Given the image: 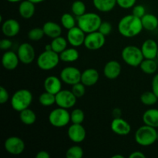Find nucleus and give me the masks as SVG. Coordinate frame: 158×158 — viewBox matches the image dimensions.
Masks as SVG:
<instances>
[{"label": "nucleus", "instance_id": "dca6fc26", "mask_svg": "<svg viewBox=\"0 0 158 158\" xmlns=\"http://www.w3.org/2000/svg\"><path fill=\"white\" fill-rule=\"evenodd\" d=\"M140 49L143 52L144 59H151V60L157 59L158 45L154 40H152V39L146 40L143 43Z\"/></svg>", "mask_w": 158, "mask_h": 158}, {"label": "nucleus", "instance_id": "3c124183", "mask_svg": "<svg viewBox=\"0 0 158 158\" xmlns=\"http://www.w3.org/2000/svg\"><path fill=\"white\" fill-rule=\"evenodd\" d=\"M9 2H12V3H16V2H20L23 1V0H7Z\"/></svg>", "mask_w": 158, "mask_h": 158}, {"label": "nucleus", "instance_id": "6e6552de", "mask_svg": "<svg viewBox=\"0 0 158 158\" xmlns=\"http://www.w3.org/2000/svg\"><path fill=\"white\" fill-rule=\"evenodd\" d=\"M106 43V36L99 31L86 34L84 46L89 50H98L101 49Z\"/></svg>", "mask_w": 158, "mask_h": 158}, {"label": "nucleus", "instance_id": "79ce46f5", "mask_svg": "<svg viewBox=\"0 0 158 158\" xmlns=\"http://www.w3.org/2000/svg\"><path fill=\"white\" fill-rule=\"evenodd\" d=\"M9 94L8 93L7 89L3 86L0 87V103L1 104H5L6 102L9 100Z\"/></svg>", "mask_w": 158, "mask_h": 158}, {"label": "nucleus", "instance_id": "7c9ffc66", "mask_svg": "<svg viewBox=\"0 0 158 158\" xmlns=\"http://www.w3.org/2000/svg\"><path fill=\"white\" fill-rule=\"evenodd\" d=\"M140 101L146 106H153L156 104L158 100V97L153 91H146L140 95Z\"/></svg>", "mask_w": 158, "mask_h": 158}, {"label": "nucleus", "instance_id": "6ab92c4d", "mask_svg": "<svg viewBox=\"0 0 158 158\" xmlns=\"http://www.w3.org/2000/svg\"><path fill=\"white\" fill-rule=\"evenodd\" d=\"M20 62L18 54L13 51H6L2 57V63L3 67L7 70H13L16 69Z\"/></svg>", "mask_w": 158, "mask_h": 158}, {"label": "nucleus", "instance_id": "bb28decb", "mask_svg": "<svg viewBox=\"0 0 158 158\" xmlns=\"http://www.w3.org/2000/svg\"><path fill=\"white\" fill-rule=\"evenodd\" d=\"M80 57V53L76 48H66L64 51L60 53V60L65 63H73Z\"/></svg>", "mask_w": 158, "mask_h": 158}, {"label": "nucleus", "instance_id": "cd10ccee", "mask_svg": "<svg viewBox=\"0 0 158 158\" xmlns=\"http://www.w3.org/2000/svg\"><path fill=\"white\" fill-rule=\"evenodd\" d=\"M19 119L23 124L32 125L36 121V114L29 107L19 112Z\"/></svg>", "mask_w": 158, "mask_h": 158}, {"label": "nucleus", "instance_id": "72a5a7b5", "mask_svg": "<svg viewBox=\"0 0 158 158\" xmlns=\"http://www.w3.org/2000/svg\"><path fill=\"white\" fill-rule=\"evenodd\" d=\"M86 7L85 3L83 1H80V0H77V1H74L72 3V6H71V11H72V13L73 14L76 16L79 17L81 16L82 15L86 13Z\"/></svg>", "mask_w": 158, "mask_h": 158}, {"label": "nucleus", "instance_id": "f8f14e48", "mask_svg": "<svg viewBox=\"0 0 158 158\" xmlns=\"http://www.w3.org/2000/svg\"><path fill=\"white\" fill-rule=\"evenodd\" d=\"M17 54L19 60L23 64H30L34 61L35 57V49L29 43H23L19 46Z\"/></svg>", "mask_w": 158, "mask_h": 158}, {"label": "nucleus", "instance_id": "49530a36", "mask_svg": "<svg viewBox=\"0 0 158 158\" xmlns=\"http://www.w3.org/2000/svg\"><path fill=\"white\" fill-rule=\"evenodd\" d=\"M36 158H49L50 157V154L46 151H41L38 152L35 155Z\"/></svg>", "mask_w": 158, "mask_h": 158}, {"label": "nucleus", "instance_id": "ddd939ff", "mask_svg": "<svg viewBox=\"0 0 158 158\" xmlns=\"http://www.w3.org/2000/svg\"><path fill=\"white\" fill-rule=\"evenodd\" d=\"M86 34V32H83L78 26H74L73 28L68 30L66 39L68 40V43L73 47H79L84 44Z\"/></svg>", "mask_w": 158, "mask_h": 158}, {"label": "nucleus", "instance_id": "5fc2aeb1", "mask_svg": "<svg viewBox=\"0 0 158 158\" xmlns=\"http://www.w3.org/2000/svg\"><path fill=\"white\" fill-rule=\"evenodd\" d=\"M157 60H158V52H157Z\"/></svg>", "mask_w": 158, "mask_h": 158}, {"label": "nucleus", "instance_id": "f704fd0d", "mask_svg": "<svg viewBox=\"0 0 158 158\" xmlns=\"http://www.w3.org/2000/svg\"><path fill=\"white\" fill-rule=\"evenodd\" d=\"M83 157V148L78 145L70 147L66 152V158H82Z\"/></svg>", "mask_w": 158, "mask_h": 158}, {"label": "nucleus", "instance_id": "58836bf2", "mask_svg": "<svg viewBox=\"0 0 158 158\" xmlns=\"http://www.w3.org/2000/svg\"><path fill=\"white\" fill-rule=\"evenodd\" d=\"M113 26L111 25V23L108 21H103L102 22L101 25H100V28H99V32H101L103 35H104L105 36L110 35V32H112Z\"/></svg>", "mask_w": 158, "mask_h": 158}, {"label": "nucleus", "instance_id": "393cba45", "mask_svg": "<svg viewBox=\"0 0 158 158\" xmlns=\"http://www.w3.org/2000/svg\"><path fill=\"white\" fill-rule=\"evenodd\" d=\"M143 29L147 31H154L158 27V19L154 14L146 13L141 18Z\"/></svg>", "mask_w": 158, "mask_h": 158}, {"label": "nucleus", "instance_id": "603ef678", "mask_svg": "<svg viewBox=\"0 0 158 158\" xmlns=\"http://www.w3.org/2000/svg\"><path fill=\"white\" fill-rule=\"evenodd\" d=\"M112 158H124L123 155H120V154H116V155L112 156Z\"/></svg>", "mask_w": 158, "mask_h": 158}, {"label": "nucleus", "instance_id": "473e14b6", "mask_svg": "<svg viewBox=\"0 0 158 158\" xmlns=\"http://www.w3.org/2000/svg\"><path fill=\"white\" fill-rule=\"evenodd\" d=\"M60 22H61L62 26L64 29H67V30L76 26V24L77 23V22H76V19L73 15L69 13L63 14L61 16V19H60Z\"/></svg>", "mask_w": 158, "mask_h": 158}, {"label": "nucleus", "instance_id": "4be33fe9", "mask_svg": "<svg viewBox=\"0 0 158 158\" xmlns=\"http://www.w3.org/2000/svg\"><path fill=\"white\" fill-rule=\"evenodd\" d=\"M35 3L32 2L29 0H23L20 2L19 6V13L22 18L25 19H31L35 14Z\"/></svg>", "mask_w": 158, "mask_h": 158}, {"label": "nucleus", "instance_id": "c756f323", "mask_svg": "<svg viewBox=\"0 0 158 158\" xmlns=\"http://www.w3.org/2000/svg\"><path fill=\"white\" fill-rule=\"evenodd\" d=\"M140 68L144 73L151 75L155 73L157 70V63L154 60L144 59L140 63Z\"/></svg>", "mask_w": 158, "mask_h": 158}, {"label": "nucleus", "instance_id": "4468645a", "mask_svg": "<svg viewBox=\"0 0 158 158\" xmlns=\"http://www.w3.org/2000/svg\"><path fill=\"white\" fill-rule=\"evenodd\" d=\"M67 134L71 141L75 143H80L86 139V131L82 124L72 123L68 128Z\"/></svg>", "mask_w": 158, "mask_h": 158}, {"label": "nucleus", "instance_id": "de8ad7c7", "mask_svg": "<svg viewBox=\"0 0 158 158\" xmlns=\"http://www.w3.org/2000/svg\"><path fill=\"white\" fill-rule=\"evenodd\" d=\"M113 114L114 116V118H117V117H120L121 116V110L119 108H116L113 110Z\"/></svg>", "mask_w": 158, "mask_h": 158}, {"label": "nucleus", "instance_id": "c03bdc74", "mask_svg": "<svg viewBox=\"0 0 158 158\" xmlns=\"http://www.w3.org/2000/svg\"><path fill=\"white\" fill-rule=\"evenodd\" d=\"M151 89L154 94L157 95L158 97V73L156 74L152 79V82H151Z\"/></svg>", "mask_w": 158, "mask_h": 158}, {"label": "nucleus", "instance_id": "e433bc0d", "mask_svg": "<svg viewBox=\"0 0 158 158\" xmlns=\"http://www.w3.org/2000/svg\"><path fill=\"white\" fill-rule=\"evenodd\" d=\"M85 114L84 112L81 109H74L72 112L70 113V120L72 123H79L82 124L84 121Z\"/></svg>", "mask_w": 158, "mask_h": 158}, {"label": "nucleus", "instance_id": "39448f33", "mask_svg": "<svg viewBox=\"0 0 158 158\" xmlns=\"http://www.w3.org/2000/svg\"><path fill=\"white\" fill-rule=\"evenodd\" d=\"M121 58L126 64L132 67L140 66V63L144 60L141 49L133 45L123 48L121 52Z\"/></svg>", "mask_w": 158, "mask_h": 158}, {"label": "nucleus", "instance_id": "423d86ee", "mask_svg": "<svg viewBox=\"0 0 158 158\" xmlns=\"http://www.w3.org/2000/svg\"><path fill=\"white\" fill-rule=\"evenodd\" d=\"M60 61V54L53 50H45L37 58V66L43 70H51L56 67Z\"/></svg>", "mask_w": 158, "mask_h": 158}, {"label": "nucleus", "instance_id": "412c9836", "mask_svg": "<svg viewBox=\"0 0 158 158\" xmlns=\"http://www.w3.org/2000/svg\"><path fill=\"white\" fill-rule=\"evenodd\" d=\"M100 78L99 72L94 68H88L82 72L81 83L86 86H92L98 82Z\"/></svg>", "mask_w": 158, "mask_h": 158}, {"label": "nucleus", "instance_id": "8fccbe9b", "mask_svg": "<svg viewBox=\"0 0 158 158\" xmlns=\"http://www.w3.org/2000/svg\"><path fill=\"white\" fill-rule=\"evenodd\" d=\"M45 50H52V46H51V44L46 45V48H45Z\"/></svg>", "mask_w": 158, "mask_h": 158}, {"label": "nucleus", "instance_id": "37998d69", "mask_svg": "<svg viewBox=\"0 0 158 158\" xmlns=\"http://www.w3.org/2000/svg\"><path fill=\"white\" fill-rule=\"evenodd\" d=\"M12 46V42L9 39L5 38L0 41V49L2 50L7 51L8 49H10Z\"/></svg>", "mask_w": 158, "mask_h": 158}, {"label": "nucleus", "instance_id": "1a4fd4ad", "mask_svg": "<svg viewBox=\"0 0 158 158\" xmlns=\"http://www.w3.org/2000/svg\"><path fill=\"white\" fill-rule=\"evenodd\" d=\"M77 97L73 94L72 90L61 89L56 94V104L59 107L69 109L75 106L77 103Z\"/></svg>", "mask_w": 158, "mask_h": 158}, {"label": "nucleus", "instance_id": "4c0bfd02", "mask_svg": "<svg viewBox=\"0 0 158 158\" xmlns=\"http://www.w3.org/2000/svg\"><path fill=\"white\" fill-rule=\"evenodd\" d=\"M71 90L73 93L74 95L77 97V99L81 98L84 96L85 93H86V86L81 82H80V83L73 85Z\"/></svg>", "mask_w": 158, "mask_h": 158}, {"label": "nucleus", "instance_id": "a211bd4d", "mask_svg": "<svg viewBox=\"0 0 158 158\" xmlns=\"http://www.w3.org/2000/svg\"><path fill=\"white\" fill-rule=\"evenodd\" d=\"M121 70V65L118 61L110 60L105 64L103 74L108 80H115L120 75Z\"/></svg>", "mask_w": 158, "mask_h": 158}, {"label": "nucleus", "instance_id": "a18cd8bd", "mask_svg": "<svg viewBox=\"0 0 158 158\" xmlns=\"http://www.w3.org/2000/svg\"><path fill=\"white\" fill-rule=\"evenodd\" d=\"M130 158H145L146 156L140 151H134L129 155Z\"/></svg>", "mask_w": 158, "mask_h": 158}, {"label": "nucleus", "instance_id": "a19ab883", "mask_svg": "<svg viewBox=\"0 0 158 158\" xmlns=\"http://www.w3.org/2000/svg\"><path fill=\"white\" fill-rule=\"evenodd\" d=\"M132 14L135 16L141 19L146 14V9H145L144 6L142 5H135L133 7Z\"/></svg>", "mask_w": 158, "mask_h": 158}, {"label": "nucleus", "instance_id": "20e7f679", "mask_svg": "<svg viewBox=\"0 0 158 158\" xmlns=\"http://www.w3.org/2000/svg\"><path fill=\"white\" fill-rule=\"evenodd\" d=\"M32 94L29 89H20L14 93L11 98V106L17 112L29 107L32 102Z\"/></svg>", "mask_w": 158, "mask_h": 158}, {"label": "nucleus", "instance_id": "2eb2a0df", "mask_svg": "<svg viewBox=\"0 0 158 158\" xmlns=\"http://www.w3.org/2000/svg\"><path fill=\"white\" fill-rule=\"evenodd\" d=\"M111 131L120 136H127L131 133V126L127 120L121 117L114 118L110 123Z\"/></svg>", "mask_w": 158, "mask_h": 158}, {"label": "nucleus", "instance_id": "864d4df0", "mask_svg": "<svg viewBox=\"0 0 158 158\" xmlns=\"http://www.w3.org/2000/svg\"><path fill=\"white\" fill-rule=\"evenodd\" d=\"M157 140H158V131H157Z\"/></svg>", "mask_w": 158, "mask_h": 158}, {"label": "nucleus", "instance_id": "a878e982", "mask_svg": "<svg viewBox=\"0 0 158 158\" xmlns=\"http://www.w3.org/2000/svg\"><path fill=\"white\" fill-rule=\"evenodd\" d=\"M94 7L101 12H109L114 9L117 0H93Z\"/></svg>", "mask_w": 158, "mask_h": 158}, {"label": "nucleus", "instance_id": "b1692460", "mask_svg": "<svg viewBox=\"0 0 158 158\" xmlns=\"http://www.w3.org/2000/svg\"><path fill=\"white\" fill-rule=\"evenodd\" d=\"M143 121L144 124L153 127H158V109H149L143 114Z\"/></svg>", "mask_w": 158, "mask_h": 158}, {"label": "nucleus", "instance_id": "0eeeda50", "mask_svg": "<svg viewBox=\"0 0 158 158\" xmlns=\"http://www.w3.org/2000/svg\"><path fill=\"white\" fill-rule=\"evenodd\" d=\"M49 122L55 127H63L68 125L70 120V114L67 109L58 107L49 114Z\"/></svg>", "mask_w": 158, "mask_h": 158}, {"label": "nucleus", "instance_id": "7ed1b4c3", "mask_svg": "<svg viewBox=\"0 0 158 158\" xmlns=\"http://www.w3.org/2000/svg\"><path fill=\"white\" fill-rule=\"evenodd\" d=\"M137 143L143 147L151 146L157 140V131L155 127L144 124L140 127L134 134Z\"/></svg>", "mask_w": 158, "mask_h": 158}, {"label": "nucleus", "instance_id": "c9c22d12", "mask_svg": "<svg viewBox=\"0 0 158 158\" xmlns=\"http://www.w3.org/2000/svg\"><path fill=\"white\" fill-rule=\"evenodd\" d=\"M45 35L44 31H43V28L35 27L33 29H30L28 32V38L31 41H40V40L43 38Z\"/></svg>", "mask_w": 158, "mask_h": 158}, {"label": "nucleus", "instance_id": "9b49d317", "mask_svg": "<svg viewBox=\"0 0 158 158\" xmlns=\"http://www.w3.org/2000/svg\"><path fill=\"white\" fill-rule=\"evenodd\" d=\"M4 148L9 154L12 155H19L23 154L26 148V144L20 137L12 136L5 140Z\"/></svg>", "mask_w": 158, "mask_h": 158}, {"label": "nucleus", "instance_id": "2f4dec72", "mask_svg": "<svg viewBox=\"0 0 158 158\" xmlns=\"http://www.w3.org/2000/svg\"><path fill=\"white\" fill-rule=\"evenodd\" d=\"M39 101L42 106H51L56 103V95L46 91L40 94L39 97Z\"/></svg>", "mask_w": 158, "mask_h": 158}, {"label": "nucleus", "instance_id": "09e8293b", "mask_svg": "<svg viewBox=\"0 0 158 158\" xmlns=\"http://www.w3.org/2000/svg\"><path fill=\"white\" fill-rule=\"evenodd\" d=\"M29 1H31L32 2H33V3H35V4H38V3L43 2H44L45 0H29Z\"/></svg>", "mask_w": 158, "mask_h": 158}, {"label": "nucleus", "instance_id": "c85d7f7f", "mask_svg": "<svg viewBox=\"0 0 158 158\" xmlns=\"http://www.w3.org/2000/svg\"><path fill=\"white\" fill-rule=\"evenodd\" d=\"M68 43H68L67 39L60 35V36L56 37V38L52 39L50 44L51 46H52V50L60 54L67 48Z\"/></svg>", "mask_w": 158, "mask_h": 158}, {"label": "nucleus", "instance_id": "ea45409f", "mask_svg": "<svg viewBox=\"0 0 158 158\" xmlns=\"http://www.w3.org/2000/svg\"><path fill=\"white\" fill-rule=\"evenodd\" d=\"M137 0H117V4L120 8L124 9H128L133 8L135 6Z\"/></svg>", "mask_w": 158, "mask_h": 158}, {"label": "nucleus", "instance_id": "9d476101", "mask_svg": "<svg viewBox=\"0 0 158 158\" xmlns=\"http://www.w3.org/2000/svg\"><path fill=\"white\" fill-rule=\"evenodd\" d=\"M82 73L79 69L74 66H67L60 72V77L62 81L68 85H73L81 82Z\"/></svg>", "mask_w": 158, "mask_h": 158}, {"label": "nucleus", "instance_id": "f03ea898", "mask_svg": "<svg viewBox=\"0 0 158 158\" xmlns=\"http://www.w3.org/2000/svg\"><path fill=\"white\" fill-rule=\"evenodd\" d=\"M102 22L100 15L95 12H86L77 17V26L86 34L98 31Z\"/></svg>", "mask_w": 158, "mask_h": 158}, {"label": "nucleus", "instance_id": "aec40b11", "mask_svg": "<svg viewBox=\"0 0 158 158\" xmlns=\"http://www.w3.org/2000/svg\"><path fill=\"white\" fill-rule=\"evenodd\" d=\"M62 82L60 77L59 78L56 76H49L45 79L43 83L45 90L56 95L62 89Z\"/></svg>", "mask_w": 158, "mask_h": 158}, {"label": "nucleus", "instance_id": "f257e3e1", "mask_svg": "<svg viewBox=\"0 0 158 158\" xmlns=\"http://www.w3.org/2000/svg\"><path fill=\"white\" fill-rule=\"evenodd\" d=\"M143 29L141 19L133 14L127 15L120 20L118 31L120 35L126 38H133L138 35Z\"/></svg>", "mask_w": 158, "mask_h": 158}, {"label": "nucleus", "instance_id": "5701e85b", "mask_svg": "<svg viewBox=\"0 0 158 158\" xmlns=\"http://www.w3.org/2000/svg\"><path fill=\"white\" fill-rule=\"evenodd\" d=\"M43 29L44 31L45 35L51 39L56 38L62 35V27L56 23L49 21L45 23Z\"/></svg>", "mask_w": 158, "mask_h": 158}, {"label": "nucleus", "instance_id": "f3484780", "mask_svg": "<svg viewBox=\"0 0 158 158\" xmlns=\"http://www.w3.org/2000/svg\"><path fill=\"white\" fill-rule=\"evenodd\" d=\"M20 31V24L14 19H9L4 21L2 25V32L8 38H12L19 34Z\"/></svg>", "mask_w": 158, "mask_h": 158}]
</instances>
